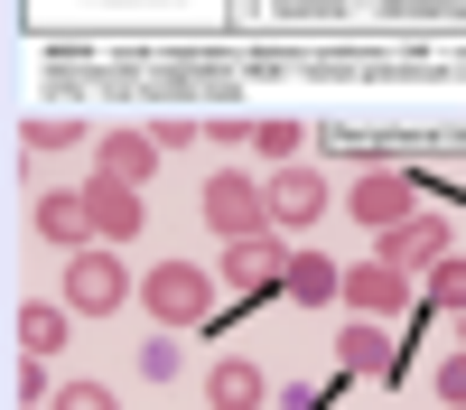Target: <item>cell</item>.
<instances>
[{
    "label": "cell",
    "instance_id": "ba28073f",
    "mask_svg": "<svg viewBox=\"0 0 466 410\" xmlns=\"http://www.w3.org/2000/svg\"><path fill=\"white\" fill-rule=\"evenodd\" d=\"M336 364L355 373V383H401V355H392V326H382V317H345Z\"/></svg>",
    "mask_w": 466,
    "mask_h": 410
},
{
    "label": "cell",
    "instance_id": "52a82bcc",
    "mask_svg": "<svg viewBox=\"0 0 466 410\" xmlns=\"http://www.w3.org/2000/svg\"><path fill=\"white\" fill-rule=\"evenodd\" d=\"M410 298H420V280H410V271H392L382 252L345 271V308H355V317H382V326H392V317L410 308Z\"/></svg>",
    "mask_w": 466,
    "mask_h": 410
},
{
    "label": "cell",
    "instance_id": "7a4b0ae2",
    "mask_svg": "<svg viewBox=\"0 0 466 410\" xmlns=\"http://www.w3.org/2000/svg\"><path fill=\"white\" fill-rule=\"evenodd\" d=\"M215 289H224V280L206 271V261H159V271L140 280V308L159 317V326L187 335V326H206V317H215Z\"/></svg>",
    "mask_w": 466,
    "mask_h": 410
},
{
    "label": "cell",
    "instance_id": "6da1fadb",
    "mask_svg": "<svg viewBox=\"0 0 466 410\" xmlns=\"http://www.w3.org/2000/svg\"><path fill=\"white\" fill-rule=\"evenodd\" d=\"M66 308L75 317H112V308H131V298H140V280L122 271V252H112V243H85V252H66Z\"/></svg>",
    "mask_w": 466,
    "mask_h": 410
},
{
    "label": "cell",
    "instance_id": "5b68a950",
    "mask_svg": "<svg viewBox=\"0 0 466 410\" xmlns=\"http://www.w3.org/2000/svg\"><path fill=\"white\" fill-rule=\"evenodd\" d=\"M373 252L392 261V271H410V280H430L439 261L457 252V234H448V215H430V205H420V215H401V224H392V234H373Z\"/></svg>",
    "mask_w": 466,
    "mask_h": 410
},
{
    "label": "cell",
    "instance_id": "4fadbf2b",
    "mask_svg": "<svg viewBox=\"0 0 466 410\" xmlns=\"http://www.w3.org/2000/svg\"><path fill=\"white\" fill-rule=\"evenodd\" d=\"M206 401H215V410H261V401H270V373H261L252 355H224V364L206 373Z\"/></svg>",
    "mask_w": 466,
    "mask_h": 410
},
{
    "label": "cell",
    "instance_id": "8fae6325",
    "mask_svg": "<svg viewBox=\"0 0 466 410\" xmlns=\"http://www.w3.org/2000/svg\"><path fill=\"white\" fill-rule=\"evenodd\" d=\"M85 205H94V243H131L140 224H149L140 186H122V177H94V186H85Z\"/></svg>",
    "mask_w": 466,
    "mask_h": 410
},
{
    "label": "cell",
    "instance_id": "d6986e66",
    "mask_svg": "<svg viewBox=\"0 0 466 410\" xmlns=\"http://www.w3.org/2000/svg\"><path fill=\"white\" fill-rule=\"evenodd\" d=\"M56 410H122V392H112V383H66Z\"/></svg>",
    "mask_w": 466,
    "mask_h": 410
},
{
    "label": "cell",
    "instance_id": "5bb4252c",
    "mask_svg": "<svg viewBox=\"0 0 466 410\" xmlns=\"http://www.w3.org/2000/svg\"><path fill=\"white\" fill-rule=\"evenodd\" d=\"M66 326H75L66 298H28V308H19V355H37V364L66 355Z\"/></svg>",
    "mask_w": 466,
    "mask_h": 410
},
{
    "label": "cell",
    "instance_id": "ac0fdd59",
    "mask_svg": "<svg viewBox=\"0 0 466 410\" xmlns=\"http://www.w3.org/2000/svg\"><path fill=\"white\" fill-rule=\"evenodd\" d=\"M140 373H149V383H168V373H177V326H159V335L140 345Z\"/></svg>",
    "mask_w": 466,
    "mask_h": 410
},
{
    "label": "cell",
    "instance_id": "3957f363",
    "mask_svg": "<svg viewBox=\"0 0 466 410\" xmlns=\"http://www.w3.org/2000/svg\"><path fill=\"white\" fill-rule=\"evenodd\" d=\"M197 205H206V224H215L224 243H243V234H270V186H261V177H243V168H215Z\"/></svg>",
    "mask_w": 466,
    "mask_h": 410
},
{
    "label": "cell",
    "instance_id": "277c9868",
    "mask_svg": "<svg viewBox=\"0 0 466 410\" xmlns=\"http://www.w3.org/2000/svg\"><path fill=\"white\" fill-rule=\"evenodd\" d=\"M270 186V234H308L327 205H336V186H327V168H308V159H289V168H270L261 177Z\"/></svg>",
    "mask_w": 466,
    "mask_h": 410
},
{
    "label": "cell",
    "instance_id": "ffe728a7",
    "mask_svg": "<svg viewBox=\"0 0 466 410\" xmlns=\"http://www.w3.org/2000/svg\"><path fill=\"white\" fill-rule=\"evenodd\" d=\"M439 401H448V410H466V335H457V355L439 364Z\"/></svg>",
    "mask_w": 466,
    "mask_h": 410
},
{
    "label": "cell",
    "instance_id": "44dd1931",
    "mask_svg": "<svg viewBox=\"0 0 466 410\" xmlns=\"http://www.w3.org/2000/svg\"><path fill=\"white\" fill-rule=\"evenodd\" d=\"M75 140H85V131L56 122V112H47V122H28V149H75Z\"/></svg>",
    "mask_w": 466,
    "mask_h": 410
},
{
    "label": "cell",
    "instance_id": "8992f818",
    "mask_svg": "<svg viewBox=\"0 0 466 410\" xmlns=\"http://www.w3.org/2000/svg\"><path fill=\"white\" fill-rule=\"evenodd\" d=\"M215 280H224L233 298H270V289L289 280V243H280V234H243V243H224Z\"/></svg>",
    "mask_w": 466,
    "mask_h": 410
},
{
    "label": "cell",
    "instance_id": "9a60e30c",
    "mask_svg": "<svg viewBox=\"0 0 466 410\" xmlns=\"http://www.w3.org/2000/svg\"><path fill=\"white\" fill-rule=\"evenodd\" d=\"M280 289L299 298V308H327V298H345V271H336L327 252H289V280Z\"/></svg>",
    "mask_w": 466,
    "mask_h": 410
},
{
    "label": "cell",
    "instance_id": "603a6c76",
    "mask_svg": "<svg viewBox=\"0 0 466 410\" xmlns=\"http://www.w3.org/2000/svg\"><path fill=\"white\" fill-rule=\"evenodd\" d=\"M439 410H448V401H439Z\"/></svg>",
    "mask_w": 466,
    "mask_h": 410
},
{
    "label": "cell",
    "instance_id": "7c38bea8",
    "mask_svg": "<svg viewBox=\"0 0 466 410\" xmlns=\"http://www.w3.org/2000/svg\"><path fill=\"white\" fill-rule=\"evenodd\" d=\"M37 234H47L56 252H85V243H94V205H85V186H47V196H37Z\"/></svg>",
    "mask_w": 466,
    "mask_h": 410
},
{
    "label": "cell",
    "instance_id": "9c48e42d",
    "mask_svg": "<svg viewBox=\"0 0 466 410\" xmlns=\"http://www.w3.org/2000/svg\"><path fill=\"white\" fill-rule=\"evenodd\" d=\"M345 215H355L364 234H392L401 215H420V205H410V177H401V168H364L355 196H345Z\"/></svg>",
    "mask_w": 466,
    "mask_h": 410
},
{
    "label": "cell",
    "instance_id": "7402d4cb",
    "mask_svg": "<svg viewBox=\"0 0 466 410\" xmlns=\"http://www.w3.org/2000/svg\"><path fill=\"white\" fill-rule=\"evenodd\" d=\"M19 410H56V401H19Z\"/></svg>",
    "mask_w": 466,
    "mask_h": 410
},
{
    "label": "cell",
    "instance_id": "30bf717a",
    "mask_svg": "<svg viewBox=\"0 0 466 410\" xmlns=\"http://www.w3.org/2000/svg\"><path fill=\"white\" fill-rule=\"evenodd\" d=\"M159 159H168L159 131H103V140H94V177H122V186H149Z\"/></svg>",
    "mask_w": 466,
    "mask_h": 410
},
{
    "label": "cell",
    "instance_id": "2e32d148",
    "mask_svg": "<svg viewBox=\"0 0 466 410\" xmlns=\"http://www.w3.org/2000/svg\"><path fill=\"white\" fill-rule=\"evenodd\" d=\"M420 289H430L439 308H457V317H466V252H448V261H439V271L420 280Z\"/></svg>",
    "mask_w": 466,
    "mask_h": 410
},
{
    "label": "cell",
    "instance_id": "e0dca14e",
    "mask_svg": "<svg viewBox=\"0 0 466 410\" xmlns=\"http://www.w3.org/2000/svg\"><path fill=\"white\" fill-rule=\"evenodd\" d=\"M252 149H261L270 168H289L299 159V122H252Z\"/></svg>",
    "mask_w": 466,
    "mask_h": 410
}]
</instances>
